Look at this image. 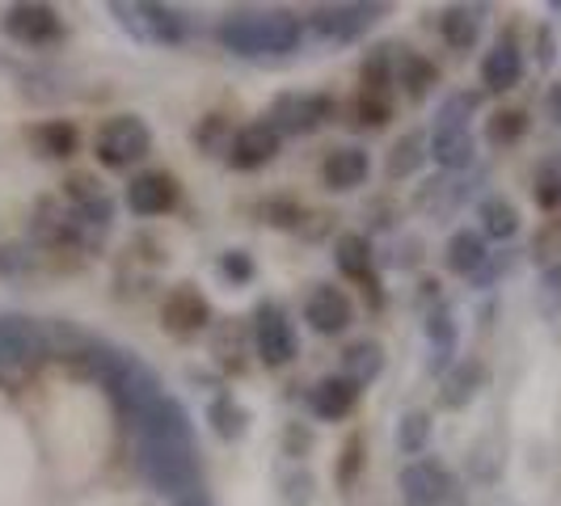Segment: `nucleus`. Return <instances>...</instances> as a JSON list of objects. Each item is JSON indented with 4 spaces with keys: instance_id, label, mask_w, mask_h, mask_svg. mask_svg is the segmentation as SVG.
<instances>
[{
    "instance_id": "1",
    "label": "nucleus",
    "mask_w": 561,
    "mask_h": 506,
    "mask_svg": "<svg viewBox=\"0 0 561 506\" xmlns=\"http://www.w3.org/2000/svg\"><path fill=\"white\" fill-rule=\"evenodd\" d=\"M131 430H136V451H140V473L152 481V490L191 494L198 485V456L186 410L173 396H161L152 410H144L131 422Z\"/></svg>"
},
{
    "instance_id": "2",
    "label": "nucleus",
    "mask_w": 561,
    "mask_h": 506,
    "mask_svg": "<svg viewBox=\"0 0 561 506\" xmlns=\"http://www.w3.org/2000/svg\"><path fill=\"white\" fill-rule=\"evenodd\" d=\"M220 47L232 56H283L296 51L300 43V22L283 9H266V13H228L220 30H216Z\"/></svg>"
},
{
    "instance_id": "3",
    "label": "nucleus",
    "mask_w": 561,
    "mask_h": 506,
    "mask_svg": "<svg viewBox=\"0 0 561 506\" xmlns=\"http://www.w3.org/2000/svg\"><path fill=\"white\" fill-rule=\"evenodd\" d=\"M478 106V97H469V93H456L448 97L439 114H435V127H431V157H435V165H444L448 173H460V169L473 165V131H469V114Z\"/></svg>"
},
{
    "instance_id": "4",
    "label": "nucleus",
    "mask_w": 561,
    "mask_h": 506,
    "mask_svg": "<svg viewBox=\"0 0 561 506\" xmlns=\"http://www.w3.org/2000/svg\"><path fill=\"white\" fill-rule=\"evenodd\" d=\"M93 152H98V161L106 169H127L152 152V131L136 114H114V118H106L98 127Z\"/></svg>"
},
{
    "instance_id": "5",
    "label": "nucleus",
    "mask_w": 561,
    "mask_h": 506,
    "mask_svg": "<svg viewBox=\"0 0 561 506\" xmlns=\"http://www.w3.org/2000/svg\"><path fill=\"white\" fill-rule=\"evenodd\" d=\"M401 498L410 506H465V485L456 481L448 464L419 460L401 469Z\"/></svg>"
},
{
    "instance_id": "6",
    "label": "nucleus",
    "mask_w": 561,
    "mask_h": 506,
    "mask_svg": "<svg viewBox=\"0 0 561 506\" xmlns=\"http://www.w3.org/2000/svg\"><path fill=\"white\" fill-rule=\"evenodd\" d=\"M325 118H334V97L330 93H279L266 123L279 136H309Z\"/></svg>"
},
{
    "instance_id": "7",
    "label": "nucleus",
    "mask_w": 561,
    "mask_h": 506,
    "mask_svg": "<svg viewBox=\"0 0 561 506\" xmlns=\"http://www.w3.org/2000/svg\"><path fill=\"white\" fill-rule=\"evenodd\" d=\"M253 346L266 367H287L296 359V330L275 304H257L253 312Z\"/></svg>"
},
{
    "instance_id": "8",
    "label": "nucleus",
    "mask_w": 561,
    "mask_h": 506,
    "mask_svg": "<svg viewBox=\"0 0 561 506\" xmlns=\"http://www.w3.org/2000/svg\"><path fill=\"white\" fill-rule=\"evenodd\" d=\"M380 13H385V4H325L312 13V30L325 43H355L380 22Z\"/></svg>"
},
{
    "instance_id": "9",
    "label": "nucleus",
    "mask_w": 561,
    "mask_h": 506,
    "mask_svg": "<svg viewBox=\"0 0 561 506\" xmlns=\"http://www.w3.org/2000/svg\"><path fill=\"white\" fill-rule=\"evenodd\" d=\"M114 13L123 18V26L136 30L140 38L152 43H182L186 38V18L165 4H114Z\"/></svg>"
},
{
    "instance_id": "10",
    "label": "nucleus",
    "mask_w": 561,
    "mask_h": 506,
    "mask_svg": "<svg viewBox=\"0 0 561 506\" xmlns=\"http://www.w3.org/2000/svg\"><path fill=\"white\" fill-rule=\"evenodd\" d=\"M47 359V325L30 317H0V364Z\"/></svg>"
},
{
    "instance_id": "11",
    "label": "nucleus",
    "mask_w": 561,
    "mask_h": 506,
    "mask_svg": "<svg viewBox=\"0 0 561 506\" xmlns=\"http://www.w3.org/2000/svg\"><path fill=\"white\" fill-rule=\"evenodd\" d=\"M207 321H211V304L191 283L173 287L165 296V304H161V325L178 337H195L198 330H207Z\"/></svg>"
},
{
    "instance_id": "12",
    "label": "nucleus",
    "mask_w": 561,
    "mask_h": 506,
    "mask_svg": "<svg viewBox=\"0 0 561 506\" xmlns=\"http://www.w3.org/2000/svg\"><path fill=\"white\" fill-rule=\"evenodd\" d=\"M283 136L271 123H250L228 140V165L232 169H262L279 157Z\"/></svg>"
},
{
    "instance_id": "13",
    "label": "nucleus",
    "mask_w": 561,
    "mask_h": 506,
    "mask_svg": "<svg viewBox=\"0 0 561 506\" xmlns=\"http://www.w3.org/2000/svg\"><path fill=\"white\" fill-rule=\"evenodd\" d=\"M4 30L26 47H43L59 38V18L51 4H13L4 13Z\"/></svg>"
},
{
    "instance_id": "14",
    "label": "nucleus",
    "mask_w": 561,
    "mask_h": 506,
    "mask_svg": "<svg viewBox=\"0 0 561 506\" xmlns=\"http://www.w3.org/2000/svg\"><path fill=\"white\" fill-rule=\"evenodd\" d=\"M173 203H178V182L169 173H140L127 186V207L136 216H165Z\"/></svg>"
},
{
    "instance_id": "15",
    "label": "nucleus",
    "mask_w": 561,
    "mask_h": 506,
    "mask_svg": "<svg viewBox=\"0 0 561 506\" xmlns=\"http://www.w3.org/2000/svg\"><path fill=\"white\" fill-rule=\"evenodd\" d=\"M305 321L317 334H342L351 325V300L337 287H317L305 300Z\"/></svg>"
},
{
    "instance_id": "16",
    "label": "nucleus",
    "mask_w": 561,
    "mask_h": 506,
    "mask_svg": "<svg viewBox=\"0 0 561 506\" xmlns=\"http://www.w3.org/2000/svg\"><path fill=\"white\" fill-rule=\"evenodd\" d=\"M524 81V56L515 43H494V51H485L481 59V84L490 93H506Z\"/></svg>"
},
{
    "instance_id": "17",
    "label": "nucleus",
    "mask_w": 561,
    "mask_h": 506,
    "mask_svg": "<svg viewBox=\"0 0 561 506\" xmlns=\"http://www.w3.org/2000/svg\"><path fill=\"white\" fill-rule=\"evenodd\" d=\"M309 401H312V414H317L321 422H337L355 410V401H359V384H351L346 376H325V380L312 389Z\"/></svg>"
},
{
    "instance_id": "18",
    "label": "nucleus",
    "mask_w": 561,
    "mask_h": 506,
    "mask_svg": "<svg viewBox=\"0 0 561 506\" xmlns=\"http://www.w3.org/2000/svg\"><path fill=\"white\" fill-rule=\"evenodd\" d=\"M367 152L364 148H334L330 157H325V165H321V182L330 186V191H355V186H364L367 182Z\"/></svg>"
},
{
    "instance_id": "19",
    "label": "nucleus",
    "mask_w": 561,
    "mask_h": 506,
    "mask_svg": "<svg viewBox=\"0 0 561 506\" xmlns=\"http://www.w3.org/2000/svg\"><path fill=\"white\" fill-rule=\"evenodd\" d=\"M439 34H444V43H448V47L469 51L481 34V13L478 9H469V4H451V9L439 13Z\"/></svg>"
},
{
    "instance_id": "20",
    "label": "nucleus",
    "mask_w": 561,
    "mask_h": 506,
    "mask_svg": "<svg viewBox=\"0 0 561 506\" xmlns=\"http://www.w3.org/2000/svg\"><path fill=\"white\" fill-rule=\"evenodd\" d=\"M380 367H385V350H380V342H351L346 346V355H342V376L351 380V384H367V380H376L380 376Z\"/></svg>"
},
{
    "instance_id": "21",
    "label": "nucleus",
    "mask_w": 561,
    "mask_h": 506,
    "mask_svg": "<svg viewBox=\"0 0 561 506\" xmlns=\"http://www.w3.org/2000/svg\"><path fill=\"white\" fill-rule=\"evenodd\" d=\"M478 216H481V232L494 237V241H511V237L519 232V211H515V203L503 195L481 198Z\"/></svg>"
},
{
    "instance_id": "22",
    "label": "nucleus",
    "mask_w": 561,
    "mask_h": 506,
    "mask_svg": "<svg viewBox=\"0 0 561 506\" xmlns=\"http://www.w3.org/2000/svg\"><path fill=\"white\" fill-rule=\"evenodd\" d=\"M485 384V367L478 359H469V364H456L448 371V380H444V405L448 410H460V405H469L478 389Z\"/></svg>"
},
{
    "instance_id": "23",
    "label": "nucleus",
    "mask_w": 561,
    "mask_h": 506,
    "mask_svg": "<svg viewBox=\"0 0 561 506\" xmlns=\"http://www.w3.org/2000/svg\"><path fill=\"white\" fill-rule=\"evenodd\" d=\"M393 68H397V81L405 84V93H410L414 102H422V97L431 93V84L439 81L435 64H431V59H422V56H414V51H405V47H401V56L393 59Z\"/></svg>"
},
{
    "instance_id": "24",
    "label": "nucleus",
    "mask_w": 561,
    "mask_h": 506,
    "mask_svg": "<svg viewBox=\"0 0 561 506\" xmlns=\"http://www.w3.org/2000/svg\"><path fill=\"white\" fill-rule=\"evenodd\" d=\"M485 241H481V232H469V228H460L456 237L448 241V271L456 275H478L481 266H485Z\"/></svg>"
},
{
    "instance_id": "25",
    "label": "nucleus",
    "mask_w": 561,
    "mask_h": 506,
    "mask_svg": "<svg viewBox=\"0 0 561 506\" xmlns=\"http://www.w3.org/2000/svg\"><path fill=\"white\" fill-rule=\"evenodd\" d=\"M334 262H337V271H342L346 279L364 283L367 275H371V245H367V237H359V232H346V237H337Z\"/></svg>"
},
{
    "instance_id": "26",
    "label": "nucleus",
    "mask_w": 561,
    "mask_h": 506,
    "mask_svg": "<svg viewBox=\"0 0 561 506\" xmlns=\"http://www.w3.org/2000/svg\"><path fill=\"white\" fill-rule=\"evenodd\" d=\"M207 422H211V430L220 435V439H241L245 430H250V414H245V405L241 401H232V396H216L211 401V410H207Z\"/></svg>"
},
{
    "instance_id": "27",
    "label": "nucleus",
    "mask_w": 561,
    "mask_h": 506,
    "mask_svg": "<svg viewBox=\"0 0 561 506\" xmlns=\"http://www.w3.org/2000/svg\"><path fill=\"white\" fill-rule=\"evenodd\" d=\"M426 337H431V346H435V359H431V371H444L448 364L451 346H456V321H451L448 309H435L426 317Z\"/></svg>"
},
{
    "instance_id": "28",
    "label": "nucleus",
    "mask_w": 561,
    "mask_h": 506,
    "mask_svg": "<svg viewBox=\"0 0 561 506\" xmlns=\"http://www.w3.org/2000/svg\"><path fill=\"white\" fill-rule=\"evenodd\" d=\"M460 198H465L460 182H456V177H439V182H426V186L419 191V211L448 216V211H456V207H460Z\"/></svg>"
},
{
    "instance_id": "29",
    "label": "nucleus",
    "mask_w": 561,
    "mask_h": 506,
    "mask_svg": "<svg viewBox=\"0 0 561 506\" xmlns=\"http://www.w3.org/2000/svg\"><path fill=\"white\" fill-rule=\"evenodd\" d=\"M533 195H536V203H540L545 211H558V207H561V152H558V157H549V161H540Z\"/></svg>"
},
{
    "instance_id": "30",
    "label": "nucleus",
    "mask_w": 561,
    "mask_h": 506,
    "mask_svg": "<svg viewBox=\"0 0 561 506\" xmlns=\"http://www.w3.org/2000/svg\"><path fill=\"white\" fill-rule=\"evenodd\" d=\"M524 131H528V114L524 111H499V114H490V123H485V140L494 143V148L515 143Z\"/></svg>"
},
{
    "instance_id": "31",
    "label": "nucleus",
    "mask_w": 561,
    "mask_h": 506,
    "mask_svg": "<svg viewBox=\"0 0 561 506\" xmlns=\"http://www.w3.org/2000/svg\"><path fill=\"white\" fill-rule=\"evenodd\" d=\"M34 140L43 148V157H72L77 152V127L72 123H43L34 131Z\"/></svg>"
},
{
    "instance_id": "32",
    "label": "nucleus",
    "mask_w": 561,
    "mask_h": 506,
    "mask_svg": "<svg viewBox=\"0 0 561 506\" xmlns=\"http://www.w3.org/2000/svg\"><path fill=\"white\" fill-rule=\"evenodd\" d=\"M422 148H426L422 136H401V140L393 143V152H389V177H393V182L397 177H410V173L422 165V157H426Z\"/></svg>"
},
{
    "instance_id": "33",
    "label": "nucleus",
    "mask_w": 561,
    "mask_h": 506,
    "mask_svg": "<svg viewBox=\"0 0 561 506\" xmlns=\"http://www.w3.org/2000/svg\"><path fill=\"white\" fill-rule=\"evenodd\" d=\"M426 439H431V418L422 410H410L401 418V426H397V448L405 451V456H419L426 448Z\"/></svg>"
},
{
    "instance_id": "34",
    "label": "nucleus",
    "mask_w": 561,
    "mask_h": 506,
    "mask_svg": "<svg viewBox=\"0 0 561 506\" xmlns=\"http://www.w3.org/2000/svg\"><path fill=\"white\" fill-rule=\"evenodd\" d=\"M359 127H385L389 123V114H393V106H389V93H359Z\"/></svg>"
},
{
    "instance_id": "35",
    "label": "nucleus",
    "mask_w": 561,
    "mask_h": 506,
    "mask_svg": "<svg viewBox=\"0 0 561 506\" xmlns=\"http://www.w3.org/2000/svg\"><path fill=\"white\" fill-rule=\"evenodd\" d=\"M64 195L72 198V207L81 211V207H89V203H98V198H102V182H93L89 173H72V177H68V186H64Z\"/></svg>"
},
{
    "instance_id": "36",
    "label": "nucleus",
    "mask_w": 561,
    "mask_h": 506,
    "mask_svg": "<svg viewBox=\"0 0 561 506\" xmlns=\"http://www.w3.org/2000/svg\"><path fill=\"white\" fill-rule=\"evenodd\" d=\"M220 275L232 283H250L253 279V262H250V253H241V250H228L225 257H220Z\"/></svg>"
},
{
    "instance_id": "37",
    "label": "nucleus",
    "mask_w": 561,
    "mask_h": 506,
    "mask_svg": "<svg viewBox=\"0 0 561 506\" xmlns=\"http://www.w3.org/2000/svg\"><path fill=\"white\" fill-rule=\"evenodd\" d=\"M266 220L275 228H296L300 207H296V203H283V198H271V203H266Z\"/></svg>"
},
{
    "instance_id": "38",
    "label": "nucleus",
    "mask_w": 561,
    "mask_h": 506,
    "mask_svg": "<svg viewBox=\"0 0 561 506\" xmlns=\"http://www.w3.org/2000/svg\"><path fill=\"white\" fill-rule=\"evenodd\" d=\"M359 451H364L359 439H351V444L342 448V469H337V481H342V485H355V473H359Z\"/></svg>"
},
{
    "instance_id": "39",
    "label": "nucleus",
    "mask_w": 561,
    "mask_h": 506,
    "mask_svg": "<svg viewBox=\"0 0 561 506\" xmlns=\"http://www.w3.org/2000/svg\"><path fill=\"white\" fill-rule=\"evenodd\" d=\"M553 56H558V51H553V34L540 30V64H553Z\"/></svg>"
},
{
    "instance_id": "40",
    "label": "nucleus",
    "mask_w": 561,
    "mask_h": 506,
    "mask_svg": "<svg viewBox=\"0 0 561 506\" xmlns=\"http://www.w3.org/2000/svg\"><path fill=\"white\" fill-rule=\"evenodd\" d=\"M549 111H553V118L561 123V84H553V93H549Z\"/></svg>"
},
{
    "instance_id": "41",
    "label": "nucleus",
    "mask_w": 561,
    "mask_h": 506,
    "mask_svg": "<svg viewBox=\"0 0 561 506\" xmlns=\"http://www.w3.org/2000/svg\"><path fill=\"white\" fill-rule=\"evenodd\" d=\"M178 506H211V503H207L203 494H186V498H182V503H178Z\"/></svg>"
}]
</instances>
